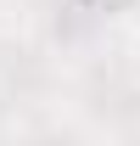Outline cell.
Instances as JSON below:
<instances>
[{
    "mask_svg": "<svg viewBox=\"0 0 140 146\" xmlns=\"http://www.w3.org/2000/svg\"><path fill=\"white\" fill-rule=\"evenodd\" d=\"M95 11H106V17H135L140 0H95Z\"/></svg>",
    "mask_w": 140,
    "mask_h": 146,
    "instance_id": "6da1fadb",
    "label": "cell"
},
{
    "mask_svg": "<svg viewBox=\"0 0 140 146\" xmlns=\"http://www.w3.org/2000/svg\"><path fill=\"white\" fill-rule=\"evenodd\" d=\"M129 73H135V84H140V39H135V51H129Z\"/></svg>",
    "mask_w": 140,
    "mask_h": 146,
    "instance_id": "7a4b0ae2",
    "label": "cell"
}]
</instances>
